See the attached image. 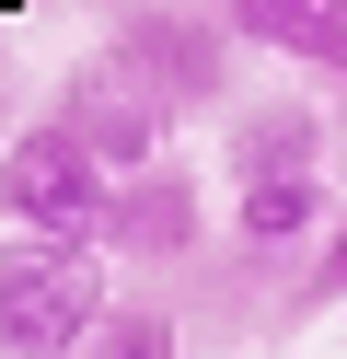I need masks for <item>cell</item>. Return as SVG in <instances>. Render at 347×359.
<instances>
[{
    "label": "cell",
    "instance_id": "obj_1",
    "mask_svg": "<svg viewBox=\"0 0 347 359\" xmlns=\"http://www.w3.org/2000/svg\"><path fill=\"white\" fill-rule=\"evenodd\" d=\"M116 313L93 243H23L0 232V359H81L93 325Z\"/></svg>",
    "mask_w": 347,
    "mask_h": 359
},
{
    "label": "cell",
    "instance_id": "obj_2",
    "mask_svg": "<svg viewBox=\"0 0 347 359\" xmlns=\"http://www.w3.org/2000/svg\"><path fill=\"white\" fill-rule=\"evenodd\" d=\"M104 209H116V174L93 163L58 116H35V128L0 140V220H12L23 243H93V255H104Z\"/></svg>",
    "mask_w": 347,
    "mask_h": 359
},
{
    "label": "cell",
    "instance_id": "obj_3",
    "mask_svg": "<svg viewBox=\"0 0 347 359\" xmlns=\"http://www.w3.org/2000/svg\"><path fill=\"white\" fill-rule=\"evenodd\" d=\"M58 128H69V140H81L104 174H151L162 151H174V104H162L116 47L69 58V81H58Z\"/></svg>",
    "mask_w": 347,
    "mask_h": 359
},
{
    "label": "cell",
    "instance_id": "obj_4",
    "mask_svg": "<svg viewBox=\"0 0 347 359\" xmlns=\"http://www.w3.org/2000/svg\"><path fill=\"white\" fill-rule=\"evenodd\" d=\"M104 47L185 116V104H220V93H231V47H243V35H231L220 12H174V0H151V12H116Z\"/></svg>",
    "mask_w": 347,
    "mask_h": 359
},
{
    "label": "cell",
    "instance_id": "obj_5",
    "mask_svg": "<svg viewBox=\"0 0 347 359\" xmlns=\"http://www.w3.org/2000/svg\"><path fill=\"white\" fill-rule=\"evenodd\" d=\"M208 243V197H197V163L162 151L151 174H116V209H104V255L116 266H185Z\"/></svg>",
    "mask_w": 347,
    "mask_h": 359
},
{
    "label": "cell",
    "instance_id": "obj_6",
    "mask_svg": "<svg viewBox=\"0 0 347 359\" xmlns=\"http://www.w3.org/2000/svg\"><path fill=\"white\" fill-rule=\"evenodd\" d=\"M220 24L266 58H301V70L347 81V0H220Z\"/></svg>",
    "mask_w": 347,
    "mask_h": 359
},
{
    "label": "cell",
    "instance_id": "obj_7",
    "mask_svg": "<svg viewBox=\"0 0 347 359\" xmlns=\"http://www.w3.org/2000/svg\"><path fill=\"white\" fill-rule=\"evenodd\" d=\"M336 186H324V174H278V186H243L231 197V243H243V255H301V243H324L336 232Z\"/></svg>",
    "mask_w": 347,
    "mask_h": 359
},
{
    "label": "cell",
    "instance_id": "obj_8",
    "mask_svg": "<svg viewBox=\"0 0 347 359\" xmlns=\"http://www.w3.org/2000/svg\"><path fill=\"white\" fill-rule=\"evenodd\" d=\"M231 174H243V186L324 174V116L313 104H243V116H231Z\"/></svg>",
    "mask_w": 347,
    "mask_h": 359
},
{
    "label": "cell",
    "instance_id": "obj_9",
    "mask_svg": "<svg viewBox=\"0 0 347 359\" xmlns=\"http://www.w3.org/2000/svg\"><path fill=\"white\" fill-rule=\"evenodd\" d=\"M81 359H185V325H174L162 302H116L104 325H93V348H81Z\"/></svg>",
    "mask_w": 347,
    "mask_h": 359
},
{
    "label": "cell",
    "instance_id": "obj_10",
    "mask_svg": "<svg viewBox=\"0 0 347 359\" xmlns=\"http://www.w3.org/2000/svg\"><path fill=\"white\" fill-rule=\"evenodd\" d=\"M313 302H347V220L313 243Z\"/></svg>",
    "mask_w": 347,
    "mask_h": 359
},
{
    "label": "cell",
    "instance_id": "obj_11",
    "mask_svg": "<svg viewBox=\"0 0 347 359\" xmlns=\"http://www.w3.org/2000/svg\"><path fill=\"white\" fill-rule=\"evenodd\" d=\"M0 93H12V58H0Z\"/></svg>",
    "mask_w": 347,
    "mask_h": 359
}]
</instances>
